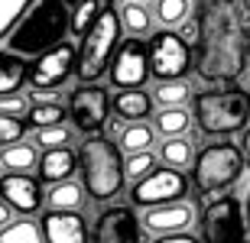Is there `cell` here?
<instances>
[{
  "mask_svg": "<svg viewBox=\"0 0 250 243\" xmlns=\"http://www.w3.org/2000/svg\"><path fill=\"white\" fill-rule=\"evenodd\" d=\"M133 3H153V0H133Z\"/></svg>",
  "mask_w": 250,
  "mask_h": 243,
  "instance_id": "ab89813d",
  "label": "cell"
},
{
  "mask_svg": "<svg viewBox=\"0 0 250 243\" xmlns=\"http://www.w3.org/2000/svg\"><path fill=\"white\" fill-rule=\"evenodd\" d=\"M153 243H202V240H198L192 230H186V234H166V237H156Z\"/></svg>",
  "mask_w": 250,
  "mask_h": 243,
  "instance_id": "836d02e7",
  "label": "cell"
},
{
  "mask_svg": "<svg viewBox=\"0 0 250 243\" xmlns=\"http://www.w3.org/2000/svg\"><path fill=\"white\" fill-rule=\"evenodd\" d=\"M107 111H111V97L101 84H78L68 97V117L82 136L101 133L107 123Z\"/></svg>",
  "mask_w": 250,
  "mask_h": 243,
  "instance_id": "9c48e42d",
  "label": "cell"
},
{
  "mask_svg": "<svg viewBox=\"0 0 250 243\" xmlns=\"http://www.w3.org/2000/svg\"><path fill=\"white\" fill-rule=\"evenodd\" d=\"M247 221H250V198H247Z\"/></svg>",
  "mask_w": 250,
  "mask_h": 243,
  "instance_id": "f35d334b",
  "label": "cell"
},
{
  "mask_svg": "<svg viewBox=\"0 0 250 243\" xmlns=\"http://www.w3.org/2000/svg\"><path fill=\"white\" fill-rule=\"evenodd\" d=\"M23 81H29L26 65L17 56H0V97L3 94H17Z\"/></svg>",
  "mask_w": 250,
  "mask_h": 243,
  "instance_id": "d4e9b609",
  "label": "cell"
},
{
  "mask_svg": "<svg viewBox=\"0 0 250 243\" xmlns=\"http://www.w3.org/2000/svg\"><path fill=\"white\" fill-rule=\"evenodd\" d=\"M101 13H104L101 0H82V3L72 10V33L75 36H88V29L98 23Z\"/></svg>",
  "mask_w": 250,
  "mask_h": 243,
  "instance_id": "f1b7e54d",
  "label": "cell"
},
{
  "mask_svg": "<svg viewBox=\"0 0 250 243\" xmlns=\"http://www.w3.org/2000/svg\"><path fill=\"white\" fill-rule=\"evenodd\" d=\"M84 198H88V191H84V185H75V182H59V185L49 188V211H78V207L84 205Z\"/></svg>",
  "mask_w": 250,
  "mask_h": 243,
  "instance_id": "7402d4cb",
  "label": "cell"
},
{
  "mask_svg": "<svg viewBox=\"0 0 250 243\" xmlns=\"http://www.w3.org/2000/svg\"><path fill=\"white\" fill-rule=\"evenodd\" d=\"M159 168L156 156L153 152H137V156H127V178L137 185V182H143L146 175H153Z\"/></svg>",
  "mask_w": 250,
  "mask_h": 243,
  "instance_id": "4dcf8cb0",
  "label": "cell"
},
{
  "mask_svg": "<svg viewBox=\"0 0 250 243\" xmlns=\"http://www.w3.org/2000/svg\"><path fill=\"white\" fill-rule=\"evenodd\" d=\"M179 36L186 39V42H198V36H202V29H198V23H195V19H186V23L179 26Z\"/></svg>",
  "mask_w": 250,
  "mask_h": 243,
  "instance_id": "e575fe53",
  "label": "cell"
},
{
  "mask_svg": "<svg viewBox=\"0 0 250 243\" xmlns=\"http://www.w3.org/2000/svg\"><path fill=\"white\" fill-rule=\"evenodd\" d=\"M241 152H244V159H247V166H250V127L241 133Z\"/></svg>",
  "mask_w": 250,
  "mask_h": 243,
  "instance_id": "d590c367",
  "label": "cell"
},
{
  "mask_svg": "<svg viewBox=\"0 0 250 243\" xmlns=\"http://www.w3.org/2000/svg\"><path fill=\"white\" fill-rule=\"evenodd\" d=\"M29 107L33 104L23 94H3L0 97V113H10V117H23V113H29Z\"/></svg>",
  "mask_w": 250,
  "mask_h": 243,
  "instance_id": "d6a6232c",
  "label": "cell"
},
{
  "mask_svg": "<svg viewBox=\"0 0 250 243\" xmlns=\"http://www.w3.org/2000/svg\"><path fill=\"white\" fill-rule=\"evenodd\" d=\"M247 49H250V46H247Z\"/></svg>",
  "mask_w": 250,
  "mask_h": 243,
  "instance_id": "b9f144b4",
  "label": "cell"
},
{
  "mask_svg": "<svg viewBox=\"0 0 250 243\" xmlns=\"http://www.w3.org/2000/svg\"><path fill=\"white\" fill-rule=\"evenodd\" d=\"M153 143H156V127L153 123H127L121 130V146L127 156H137V152H153Z\"/></svg>",
  "mask_w": 250,
  "mask_h": 243,
  "instance_id": "44dd1931",
  "label": "cell"
},
{
  "mask_svg": "<svg viewBox=\"0 0 250 243\" xmlns=\"http://www.w3.org/2000/svg\"><path fill=\"white\" fill-rule=\"evenodd\" d=\"M153 127L163 140H176V136H186V130L192 127V113L188 107H159L153 113Z\"/></svg>",
  "mask_w": 250,
  "mask_h": 243,
  "instance_id": "d6986e66",
  "label": "cell"
},
{
  "mask_svg": "<svg viewBox=\"0 0 250 243\" xmlns=\"http://www.w3.org/2000/svg\"><path fill=\"white\" fill-rule=\"evenodd\" d=\"M29 123L36 127V130H42V127H59V123L68 117V107H62L59 101H36L33 107H29Z\"/></svg>",
  "mask_w": 250,
  "mask_h": 243,
  "instance_id": "83f0119b",
  "label": "cell"
},
{
  "mask_svg": "<svg viewBox=\"0 0 250 243\" xmlns=\"http://www.w3.org/2000/svg\"><path fill=\"white\" fill-rule=\"evenodd\" d=\"M117 13H121V23H124V29H127V36H133V39H146L149 33H153V26H156L153 7H146V3L124 0Z\"/></svg>",
  "mask_w": 250,
  "mask_h": 243,
  "instance_id": "ac0fdd59",
  "label": "cell"
},
{
  "mask_svg": "<svg viewBox=\"0 0 250 243\" xmlns=\"http://www.w3.org/2000/svg\"><path fill=\"white\" fill-rule=\"evenodd\" d=\"M33 143H36L39 150H65L68 143H72V130L65 127V123H59V127H42V130L33 133Z\"/></svg>",
  "mask_w": 250,
  "mask_h": 243,
  "instance_id": "f546056e",
  "label": "cell"
},
{
  "mask_svg": "<svg viewBox=\"0 0 250 243\" xmlns=\"http://www.w3.org/2000/svg\"><path fill=\"white\" fill-rule=\"evenodd\" d=\"M202 243H250L237 195H218L202 211Z\"/></svg>",
  "mask_w": 250,
  "mask_h": 243,
  "instance_id": "8992f818",
  "label": "cell"
},
{
  "mask_svg": "<svg viewBox=\"0 0 250 243\" xmlns=\"http://www.w3.org/2000/svg\"><path fill=\"white\" fill-rule=\"evenodd\" d=\"M188 97H192V88L182 78L179 81H156V88H153V101L159 107H186Z\"/></svg>",
  "mask_w": 250,
  "mask_h": 243,
  "instance_id": "4316f807",
  "label": "cell"
},
{
  "mask_svg": "<svg viewBox=\"0 0 250 243\" xmlns=\"http://www.w3.org/2000/svg\"><path fill=\"white\" fill-rule=\"evenodd\" d=\"M188 195V178L179 172V168H156L153 175H146L143 182L130 188V198L133 205L149 211V207H159V205H176V201H186Z\"/></svg>",
  "mask_w": 250,
  "mask_h": 243,
  "instance_id": "52a82bcc",
  "label": "cell"
},
{
  "mask_svg": "<svg viewBox=\"0 0 250 243\" xmlns=\"http://www.w3.org/2000/svg\"><path fill=\"white\" fill-rule=\"evenodd\" d=\"M39 146H33V143H10V146H3L0 150V162H3V168H10L13 175H29V168H39V156H36Z\"/></svg>",
  "mask_w": 250,
  "mask_h": 243,
  "instance_id": "ffe728a7",
  "label": "cell"
},
{
  "mask_svg": "<svg viewBox=\"0 0 250 243\" xmlns=\"http://www.w3.org/2000/svg\"><path fill=\"white\" fill-rule=\"evenodd\" d=\"M94 243H140V217L133 207H104L94 221Z\"/></svg>",
  "mask_w": 250,
  "mask_h": 243,
  "instance_id": "7c38bea8",
  "label": "cell"
},
{
  "mask_svg": "<svg viewBox=\"0 0 250 243\" xmlns=\"http://www.w3.org/2000/svg\"><path fill=\"white\" fill-rule=\"evenodd\" d=\"M72 72H78V49L72 42H62L36 58V65L29 68V84L36 94H52V88L65 84Z\"/></svg>",
  "mask_w": 250,
  "mask_h": 243,
  "instance_id": "8fae6325",
  "label": "cell"
},
{
  "mask_svg": "<svg viewBox=\"0 0 250 243\" xmlns=\"http://www.w3.org/2000/svg\"><path fill=\"white\" fill-rule=\"evenodd\" d=\"M159 156H163V166L166 168H188L195 166L192 162V143L186 140V136H176V140H166L163 146H159Z\"/></svg>",
  "mask_w": 250,
  "mask_h": 243,
  "instance_id": "484cf974",
  "label": "cell"
},
{
  "mask_svg": "<svg viewBox=\"0 0 250 243\" xmlns=\"http://www.w3.org/2000/svg\"><path fill=\"white\" fill-rule=\"evenodd\" d=\"M244 152L237 143H208L192 166L195 191L198 195H224L244 175Z\"/></svg>",
  "mask_w": 250,
  "mask_h": 243,
  "instance_id": "5b68a950",
  "label": "cell"
},
{
  "mask_svg": "<svg viewBox=\"0 0 250 243\" xmlns=\"http://www.w3.org/2000/svg\"><path fill=\"white\" fill-rule=\"evenodd\" d=\"M195 123L205 136L244 133L250 123V94L244 88L202 91L195 97Z\"/></svg>",
  "mask_w": 250,
  "mask_h": 243,
  "instance_id": "3957f363",
  "label": "cell"
},
{
  "mask_svg": "<svg viewBox=\"0 0 250 243\" xmlns=\"http://www.w3.org/2000/svg\"><path fill=\"white\" fill-rule=\"evenodd\" d=\"M149 65L156 81H179L188 72V42L176 29H156L149 36Z\"/></svg>",
  "mask_w": 250,
  "mask_h": 243,
  "instance_id": "ba28073f",
  "label": "cell"
},
{
  "mask_svg": "<svg viewBox=\"0 0 250 243\" xmlns=\"http://www.w3.org/2000/svg\"><path fill=\"white\" fill-rule=\"evenodd\" d=\"M121 33H124L121 13L111 7L98 17V23L88 29V36H82V46H78V78L84 84H94L104 72H111V62L124 42Z\"/></svg>",
  "mask_w": 250,
  "mask_h": 243,
  "instance_id": "277c9868",
  "label": "cell"
},
{
  "mask_svg": "<svg viewBox=\"0 0 250 243\" xmlns=\"http://www.w3.org/2000/svg\"><path fill=\"white\" fill-rule=\"evenodd\" d=\"M114 113L124 123H143L146 117H153V97L143 88L137 91H121L114 97Z\"/></svg>",
  "mask_w": 250,
  "mask_h": 243,
  "instance_id": "e0dca14e",
  "label": "cell"
},
{
  "mask_svg": "<svg viewBox=\"0 0 250 243\" xmlns=\"http://www.w3.org/2000/svg\"><path fill=\"white\" fill-rule=\"evenodd\" d=\"M10 214H13V211H10V205H7V201H3V198H0V227H7L10 221H13V217H10Z\"/></svg>",
  "mask_w": 250,
  "mask_h": 243,
  "instance_id": "8d00e7d4",
  "label": "cell"
},
{
  "mask_svg": "<svg viewBox=\"0 0 250 243\" xmlns=\"http://www.w3.org/2000/svg\"><path fill=\"white\" fill-rule=\"evenodd\" d=\"M78 172L91 201H111L121 195L127 182V162L121 159V146L111 136H84L78 146Z\"/></svg>",
  "mask_w": 250,
  "mask_h": 243,
  "instance_id": "6da1fadb",
  "label": "cell"
},
{
  "mask_svg": "<svg viewBox=\"0 0 250 243\" xmlns=\"http://www.w3.org/2000/svg\"><path fill=\"white\" fill-rule=\"evenodd\" d=\"M75 172H78V152H72L68 146L65 150H46L39 156V178L49 185L72 182Z\"/></svg>",
  "mask_w": 250,
  "mask_h": 243,
  "instance_id": "2e32d148",
  "label": "cell"
},
{
  "mask_svg": "<svg viewBox=\"0 0 250 243\" xmlns=\"http://www.w3.org/2000/svg\"><path fill=\"white\" fill-rule=\"evenodd\" d=\"M195 221V207L188 201H176V205H159L140 214V227L153 237H166V234H186Z\"/></svg>",
  "mask_w": 250,
  "mask_h": 243,
  "instance_id": "4fadbf2b",
  "label": "cell"
},
{
  "mask_svg": "<svg viewBox=\"0 0 250 243\" xmlns=\"http://www.w3.org/2000/svg\"><path fill=\"white\" fill-rule=\"evenodd\" d=\"M23 133H26V120L10 117V113H0V150L10 146V143H20Z\"/></svg>",
  "mask_w": 250,
  "mask_h": 243,
  "instance_id": "1f68e13d",
  "label": "cell"
},
{
  "mask_svg": "<svg viewBox=\"0 0 250 243\" xmlns=\"http://www.w3.org/2000/svg\"><path fill=\"white\" fill-rule=\"evenodd\" d=\"M153 75V65H149V46L143 39H124L117 56L111 62V84L117 91H137L146 84V78Z\"/></svg>",
  "mask_w": 250,
  "mask_h": 243,
  "instance_id": "30bf717a",
  "label": "cell"
},
{
  "mask_svg": "<svg viewBox=\"0 0 250 243\" xmlns=\"http://www.w3.org/2000/svg\"><path fill=\"white\" fill-rule=\"evenodd\" d=\"M65 3H68V7H78V3H82V0H65Z\"/></svg>",
  "mask_w": 250,
  "mask_h": 243,
  "instance_id": "74e56055",
  "label": "cell"
},
{
  "mask_svg": "<svg viewBox=\"0 0 250 243\" xmlns=\"http://www.w3.org/2000/svg\"><path fill=\"white\" fill-rule=\"evenodd\" d=\"M42 234L46 243H88V224L78 211H46Z\"/></svg>",
  "mask_w": 250,
  "mask_h": 243,
  "instance_id": "9a60e30c",
  "label": "cell"
},
{
  "mask_svg": "<svg viewBox=\"0 0 250 243\" xmlns=\"http://www.w3.org/2000/svg\"><path fill=\"white\" fill-rule=\"evenodd\" d=\"M72 13L65 0H39L33 13L10 33V52L13 56H46L49 49L65 42V33L72 29Z\"/></svg>",
  "mask_w": 250,
  "mask_h": 243,
  "instance_id": "7a4b0ae2",
  "label": "cell"
},
{
  "mask_svg": "<svg viewBox=\"0 0 250 243\" xmlns=\"http://www.w3.org/2000/svg\"><path fill=\"white\" fill-rule=\"evenodd\" d=\"M0 198L10 205V211L29 217L36 214L39 205H42V191H39V182L33 175H3L0 178Z\"/></svg>",
  "mask_w": 250,
  "mask_h": 243,
  "instance_id": "5bb4252c",
  "label": "cell"
},
{
  "mask_svg": "<svg viewBox=\"0 0 250 243\" xmlns=\"http://www.w3.org/2000/svg\"><path fill=\"white\" fill-rule=\"evenodd\" d=\"M188 0H153V17L159 29H179L188 19Z\"/></svg>",
  "mask_w": 250,
  "mask_h": 243,
  "instance_id": "603a6c76",
  "label": "cell"
},
{
  "mask_svg": "<svg viewBox=\"0 0 250 243\" xmlns=\"http://www.w3.org/2000/svg\"><path fill=\"white\" fill-rule=\"evenodd\" d=\"M0 243H46V234L36 221H10L0 227Z\"/></svg>",
  "mask_w": 250,
  "mask_h": 243,
  "instance_id": "cb8c5ba5",
  "label": "cell"
},
{
  "mask_svg": "<svg viewBox=\"0 0 250 243\" xmlns=\"http://www.w3.org/2000/svg\"><path fill=\"white\" fill-rule=\"evenodd\" d=\"M0 178H3V162H0Z\"/></svg>",
  "mask_w": 250,
  "mask_h": 243,
  "instance_id": "60d3db41",
  "label": "cell"
}]
</instances>
